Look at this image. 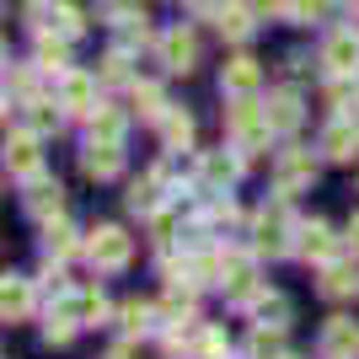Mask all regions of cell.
Here are the masks:
<instances>
[{
  "label": "cell",
  "mask_w": 359,
  "mask_h": 359,
  "mask_svg": "<svg viewBox=\"0 0 359 359\" xmlns=\"http://www.w3.org/2000/svg\"><path fill=\"white\" fill-rule=\"evenodd\" d=\"M107 359H135V354H129V348H113V354H107Z\"/></svg>",
  "instance_id": "obj_40"
},
{
  "label": "cell",
  "mask_w": 359,
  "mask_h": 359,
  "mask_svg": "<svg viewBox=\"0 0 359 359\" xmlns=\"http://www.w3.org/2000/svg\"><path fill=\"white\" fill-rule=\"evenodd\" d=\"M225 129H231V145H236L241 156H252V150H263V145H269V135H273V118H269V107H257L252 97H241V102L231 107Z\"/></svg>",
  "instance_id": "obj_1"
},
{
  "label": "cell",
  "mask_w": 359,
  "mask_h": 359,
  "mask_svg": "<svg viewBox=\"0 0 359 359\" xmlns=\"http://www.w3.org/2000/svg\"><path fill=\"white\" fill-rule=\"evenodd\" d=\"M322 65H327L332 81H338V75H348V81H354V75H359V32H354V27H348V32H332L327 48H322Z\"/></svg>",
  "instance_id": "obj_5"
},
{
  "label": "cell",
  "mask_w": 359,
  "mask_h": 359,
  "mask_svg": "<svg viewBox=\"0 0 359 359\" xmlns=\"http://www.w3.org/2000/svg\"><path fill=\"white\" fill-rule=\"evenodd\" d=\"M0 311H6V322H22V316L32 311V285H27V279H6V290H0Z\"/></svg>",
  "instance_id": "obj_17"
},
{
  "label": "cell",
  "mask_w": 359,
  "mask_h": 359,
  "mask_svg": "<svg viewBox=\"0 0 359 359\" xmlns=\"http://www.w3.org/2000/svg\"><path fill=\"white\" fill-rule=\"evenodd\" d=\"M86 257L91 263H97V269H123V263H129V257H135V241L123 236L118 225H97V231H91V241H86Z\"/></svg>",
  "instance_id": "obj_3"
},
{
  "label": "cell",
  "mask_w": 359,
  "mask_h": 359,
  "mask_svg": "<svg viewBox=\"0 0 359 359\" xmlns=\"http://www.w3.org/2000/svg\"><path fill=\"white\" fill-rule=\"evenodd\" d=\"M322 6H327V0H285V16L290 22H316Z\"/></svg>",
  "instance_id": "obj_34"
},
{
  "label": "cell",
  "mask_w": 359,
  "mask_h": 359,
  "mask_svg": "<svg viewBox=\"0 0 359 359\" xmlns=\"http://www.w3.org/2000/svg\"><path fill=\"white\" fill-rule=\"evenodd\" d=\"M225 354H231L225 332H204V338H198V359H225Z\"/></svg>",
  "instance_id": "obj_36"
},
{
  "label": "cell",
  "mask_w": 359,
  "mask_h": 359,
  "mask_svg": "<svg viewBox=\"0 0 359 359\" xmlns=\"http://www.w3.org/2000/svg\"><path fill=\"white\" fill-rule=\"evenodd\" d=\"M295 236H300V241H295V252L306 257V263H332V257H338V236H332V231H327L322 220L300 225Z\"/></svg>",
  "instance_id": "obj_9"
},
{
  "label": "cell",
  "mask_w": 359,
  "mask_h": 359,
  "mask_svg": "<svg viewBox=\"0 0 359 359\" xmlns=\"http://www.w3.org/2000/svg\"><path fill=\"white\" fill-rule=\"evenodd\" d=\"M322 150H327L332 161H354V156H359V123L348 118V113H344V118H332L327 129H322Z\"/></svg>",
  "instance_id": "obj_13"
},
{
  "label": "cell",
  "mask_w": 359,
  "mask_h": 359,
  "mask_svg": "<svg viewBox=\"0 0 359 359\" xmlns=\"http://www.w3.org/2000/svg\"><path fill=\"white\" fill-rule=\"evenodd\" d=\"M348 247H354V252H359V215H354V220H348Z\"/></svg>",
  "instance_id": "obj_39"
},
{
  "label": "cell",
  "mask_w": 359,
  "mask_h": 359,
  "mask_svg": "<svg viewBox=\"0 0 359 359\" xmlns=\"http://www.w3.org/2000/svg\"><path fill=\"white\" fill-rule=\"evenodd\" d=\"M252 359H285V327H257L252 344H247Z\"/></svg>",
  "instance_id": "obj_24"
},
{
  "label": "cell",
  "mask_w": 359,
  "mask_h": 359,
  "mask_svg": "<svg viewBox=\"0 0 359 359\" xmlns=\"http://www.w3.org/2000/svg\"><path fill=\"white\" fill-rule=\"evenodd\" d=\"M215 22H220L225 38H247V32H252V11H247V6H231V11H220Z\"/></svg>",
  "instance_id": "obj_31"
},
{
  "label": "cell",
  "mask_w": 359,
  "mask_h": 359,
  "mask_svg": "<svg viewBox=\"0 0 359 359\" xmlns=\"http://www.w3.org/2000/svg\"><path fill=\"white\" fill-rule=\"evenodd\" d=\"M252 316H257V327H290V300L285 295H257Z\"/></svg>",
  "instance_id": "obj_20"
},
{
  "label": "cell",
  "mask_w": 359,
  "mask_h": 359,
  "mask_svg": "<svg viewBox=\"0 0 359 359\" xmlns=\"http://www.w3.org/2000/svg\"><path fill=\"white\" fill-rule=\"evenodd\" d=\"M97 81H102V86H118V81H129V54H123V48H113V54L102 60V70H97Z\"/></svg>",
  "instance_id": "obj_32"
},
{
  "label": "cell",
  "mask_w": 359,
  "mask_h": 359,
  "mask_svg": "<svg viewBox=\"0 0 359 359\" xmlns=\"http://www.w3.org/2000/svg\"><path fill=\"white\" fill-rule=\"evenodd\" d=\"M27 215H38V220H54V215H60V182L32 177V188H27Z\"/></svg>",
  "instance_id": "obj_16"
},
{
  "label": "cell",
  "mask_w": 359,
  "mask_h": 359,
  "mask_svg": "<svg viewBox=\"0 0 359 359\" xmlns=\"http://www.w3.org/2000/svg\"><path fill=\"white\" fill-rule=\"evenodd\" d=\"M220 290H225L231 300H247V306H252V300H257V269H252V257L225 252V279H220Z\"/></svg>",
  "instance_id": "obj_8"
},
{
  "label": "cell",
  "mask_w": 359,
  "mask_h": 359,
  "mask_svg": "<svg viewBox=\"0 0 359 359\" xmlns=\"http://www.w3.org/2000/svg\"><path fill=\"white\" fill-rule=\"evenodd\" d=\"M38 65H43V70H65V38L60 32L43 27V38H38Z\"/></svg>",
  "instance_id": "obj_30"
},
{
  "label": "cell",
  "mask_w": 359,
  "mask_h": 359,
  "mask_svg": "<svg viewBox=\"0 0 359 359\" xmlns=\"http://www.w3.org/2000/svg\"><path fill=\"white\" fill-rule=\"evenodd\" d=\"M91 140H123V113L118 107H97V113H91Z\"/></svg>",
  "instance_id": "obj_28"
},
{
  "label": "cell",
  "mask_w": 359,
  "mask_h": 359,
  "mask_svg": "<svg viewBox=\"0 0 359 359\" xmlns=\"http://www.w3.org/2000/svg\"><path fill=\"white\" fill-rule=\"evenodd\" d=\"M81 166H86V177H118L123 172V145L118 140H86Z\"/></svg>",
  "instance_id": "obj_11"
},
{
  "label": "cell",
  "mask_w": 359,
  "mask_h": 359,
  "mask_svg": "<svg viewBox=\"0 0 359 359\" xmlns=\"http://www.w3.org/2000/svg\"><path fill=\"white\" fill-rule=\"evenodd\" d=\"M161 188H166V177H161V172H150L145 182L129 188V210H135V215H156V210H161Z\"/></svg>",
  "instance_id": "obj_18"
},
{
  "label": "cell",
  "mask_w": 359,
  "mask_h": 359,
  "mask_svg": "<svg viewBox=\"0 0 359 359\" xmlns=\"http://www.w3.org/2000/svg\"><path fill=\"white\" fill-rule=\"evenodd\" d=\"M322 354L327 359H359V322L332 316L327 327H322Z\"/></svg>",
  "instance_id": "obj_10"
},
{
  "label": "cell",
  "mask_w": 359,
  "mask_h": 359,
  "mask_svg": "<svg viewBox=\"0 0 359 359\" xmlns=\"http://www.w3.org/2000/svg\"><path fill=\"white\" fill-rule=\"evenodd\" d=\"M156 316H161V306H145V300H129V306L118 311V327L129 332V338H135V332H150V327H156Z\"/></svg>",
  "instance_id": "obj_21"
},
{
  "label": "cell",
  "mask_w": 359,
  "mask_h": 359,
  "mask_svg": "<svg viewBox=\"0 0 359 359\" xmlns=\"http://www.w3.org/2000/svg\"><path fill=\"white\" fill-rule=\"evenodd\" d=\"M285 359H295V354H285Z\"/></svg>",
  "instance_id": "obj_41"
},
{
  "label": "cell",
  "mask_w": 359,
  "mask_h": 359,
  "mask_svg": "<svg viewBox=\"0 0 359 359\" xmlns=\"http://www.w3.org/2000/svg\"><path fill=\"white\" fill-rule=\"evenodd\" d=\"M75 252V231L65 220H48V231H43V257L48 263H60V257H70Z\"/></svg>",
  "instance_id": "obj_22"
},
{
  "label": "cell",
  "mask_w": 359,
  "mask_h": 359,
  "mask_svg": "<svg viewBox=\"0 0 359 359\" xmlns=\"http://www.w3.org/2000/svg\"><path fill=\"white\" fill-rule=\"evenodd\" d=\"M65 306H70V316L81 322V327H91V322H102V316H107V300H102V290H81V295H70Z\"/></svg>",
  "instance_id": "obj_19"
},
{
  "label": "cell",
  "mask_w": 359,
  "mask_h": 359,
  "mask_svg": "<svg viewBox=\"0 0 359 359\" xmlns=\"http://www.w3.org/2000/svg\"><path fill=\"white\" fill-rule=\"evenodd\" d=\"M252 252H257V257H285V252H295L290 225H285V198H279L273 210L257 215V225H252Z\"/></svg>",
  "instance_id": "obj_2"
},
{
  "label": "cell",
  "mask_w": 359,
  "mask_h": 359,
  "mask_svg": "<svg viewBox=\"0 0 359 359\" xmlns=\"http://www.w3.org/2000/svg\"><path fill=\"white\" fill-rule=\"evenodd\" d=\"M60 107H65V113H75V118H91V113H97V81H91V75L65 70V81H60Z\"/></svg>",
  "instance_id": "obj_6"
},
{
  "label": "cell",
  "mask_w": 359,
  "mask_h": 359,
  "mask_svg": "<svg viewBox=\"0 0 359 359\" xmlns=\"http://www.w3.org/2000/svg\"><path fill=\"white\" fill-rule=\"evenodd\" d=\"M60 123H65V113L54 102H38V97L27 102V129H32V135H54Z\"/></svg>",
  "instance_id": "obj_25"
},
{
  "label": "cell",
  "mask_w": 359,
  "mask_h": 359,
  "mask_svg": "<svg viewBox=\"0 0 359 359\" xmlns=\"http://www.w3.org/2000/svg\"><path fill=\"white\" fill-rule=\"evenodd\" d=\"M161 140H166V150H188L194 145V118H188V113H166L161 118Z\"/></svg>",
  "instance_id": "obj_23"
},
{
  "label": "cell",
  "mask_w": 359,
  "mask_h": 359,
  "mask_svg": "<svg viewBox=\"0 0 359 359\" xmlns=\"http://www.w3.org/2000/svg\"><path fill=\"white\" fill-rule=\"evenodd\" d=\"M359 290V279L348 269H338V263H327V273H322V295H332V300H344V295H354Z\"/></svg>",
  "instance_id": "obj_29"
},
{
  "label": "cell",
  "mask_w": 359,
  "mask_h": 359,
  "mask_svg": "<svg viewBox=\"0 0 359 359\" xmlns=\"http://www.w3.org/2000/svg\"><path fill=\"white\" fill-rule=\"evenodd\" d=\"M118 38H123V43H145V38H150V27H145V11L123 16V22H118Z\"/></svg>",
  "instance_id": "obj_35"
},
{
  "label": "cell",
  "mask_w": 359,
  "mask_h": 359,
  "mask_svg": "<svg viewBox=\"0 0 359 359\" xmlns=\"http://www.w3.org/2000/svg\"><path fill=\"white\" fill-rule=\"evenodd\" d=\"M161 60H166V70H177V75H188L198 65V38L188 27H172L161 38Z\"/></svg>",
  "instance_id": "obj_12"
},
{
  "label": "cell",
  "mask_w": 359,
  "mask_h": 359,
  "mask_svg": "<svg viewBox=\"0 0 359 359\" xmlns=\"http://www.w3.org/2000/svg\"><path fill=\"white\" fill-rule=\"evenodd\" d=\"M43 27H48V32H60V38H81V32H86V16L75 11V6H54Z\"/></svg>",
  "instance_id": "obj_26"
},
{
  "label": "cell",
  "mask_w": 359,
  "mask_h": 359,
  "mask_svg": "<svg viewBox=\"0 0 359 359\" xmlns=\"http://www.w3.org/2000/svg\"><path fill=\"white\" fill-rule=\"evenodd\" d=\"M38 140H43V135H32V129H27V135H11V140H6V172H11V177H38V166H43V156H38Z\"/></svg>",
  "instance_id": "obj_7"
},
{
  "label": "cell",
  "mask_w": 359,
  "mask_h": 359,
  "mask_svg": "<svg viewBox=\"0 0 359 359\" xmlns=\"http://www.w3.org/2000/svg\"><path fill=\"white\" fill-rule=\"evenodd\" d=\"M236 177H241V156L236 150H210V156H204V182H210L215 194H225Z\"/></svg>",
  "instance_id": "obj_15"
},
{
  "label": "cell",
  "mask_w": 359,
  "mask_h": 359,
  "mask_svg": "<svg viewBox=\"0 0 359 359\" xmlns=\"http://www.w3.org/2000/svg\"><path fill=\"white\" fill-rule=\"evenodd\" d=\"M220 86L231 91V97H252L257 86H263V70H257V60H225V70H220Z\"/></svg>",
  "instance_id": "obj_14"
},
{
  "label": "cell",
  "mask_w": 359,
  "mask_h": 359,
  "mask_svg": "<svg viewBox=\"0 0 359 359\" xmlns=\"http://www.w3.org/2000/svg\"><path fill=\"white\" fill-rule=\"evenodd\" d=\"M269 118H273V129H295L300 123V97L295 91H279V97L269 102Z\"/></svg>",
  "instance_id": "obj_27"
},
{
  "label": "cell",
  "mask_w": 359,
  "mask_h": 359,
  "mask_svg": "<svg viewBox=\"0 0 359 359\" xmlns=\"http://www.w3.org/2000/svg\"><path fill=\"white\" fill-rule=\"evenodd\" d=\"M247 11H252V16H279V11H285V0H247Z\"/></svg>",
  "instance_id": "obj_37"
},
{
  "label": "cell",
  "mask_w": 359,
  "mask_h": 359,
  "mask_svg": "<svg viewBox=\"0 0 359 359\" xmlns=\"http://www.w3.org/2000/svg\"><path fill=\"white\" fill-rule=\"evenodd\" d=\"M135 107H140V118H166V102L156 86H135Z\"/></svg>",
  "instance_id": "obj_33"
},
{
  "label": "cell",
  "mask_w": 359,
  "mask_h": 359,
  "mask_svg": "<svg viewBox=\"0 0 359 359\" xmlns=\"http://www.w3.org/2000/svg\"><path fill=\"white\" fill-rule=\"evenodd\" d=\"M311 177H316L311 150H285V156L273 161V194H279V198H295Z\"/></svg>",
  "instance_id": "obj_4"
},
{
  "label": "cell",
  "mask_w": 359,
  "mask_h": 359,
  "mask_svg": "<svg viewBox=\"0 0 359 359\" xmlns=\"http://www.w3.org/2000/svg\"><path fill=\"white\" fill-rule=\"evenodd\" d=\"M188 6H194L198 16H220L225 11V0H188Z\"/></svg>",
  "instance_id": "obj_38"
}]
</instances>
